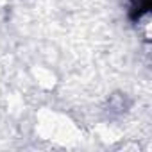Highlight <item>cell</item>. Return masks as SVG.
Segmentation results:
<instances>
[{
  "label": "cell",
  "instance_id": "6da1fadb",
  "mask_svg": "<svg viewBox=\"0 0 152 152\" xmlns=\"http://www.w3.org/2000/svg\"><path fill=\"white\" fill-rule=\"evenodd\" d=\"M150 6V0H132L131 4V18L132 20H138Z\"/></svg>",
  "mask_w": 152,
  "mask_h": 152
}]
</instances>
